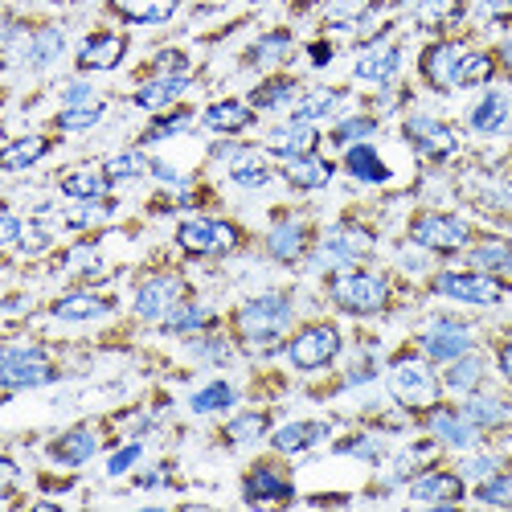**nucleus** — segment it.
<instances>
[{
    "mask_svg": "<svg viewBox=\"0 0 512 512\" xmlns=\"http://www.w3.org/2000/svg\"><path fill=\"white\" fill-rule=\"evenodd\" d=\"M332 300H336V308H345L353 316H369V312L386 308L390 283L381 275H369V271H349V275L332 279Z\"/></svg>",
    "mask_w": 512,
    "mask_h": 512,
    "instance_id": "f257e3e1",
    "label": "nucleus"
},
{
    "mask_svg": "<svg viewBox=\"0 0 512 512\" xmlns=\"http://www.w3.org/2000/svg\"><path fill=\"white\" fill-rule=\"evenodd\" d=\"M291 324V304L283 295H263V300H250L238 312V332L250 345H271V340Z\"/></svg>",
    "mask_w": 512,
    "mask_h": 512,
    "instance_id": "f03ea898",
    "label": "nucleus"
},
{
    "mask_svg": "<svg viewBox=\"0 0 512 512\" xmlns=\"http://www.w3.org/2000/svg\"><path fill=\"white\" fill-rule=\"evenodd\" d=\"M340 353V332L332 324H308L304 332L291 336L287 357L295 369H324Z\"/></svg>",
    "mask_w": 512,
    "mask_h": 512,
    "instance_id": "7ed1b4c3",
    "label": "nucleus"
},
{
    "mask_svg": "<svg viewBox=\"0 0 512 512\" xmlns=\"http://www.w3.org/2000/svg\"><path fill=\"white\" fill-rule=\"evenodd\" d=\"M410 238L422 246V250H439V254H451L459 246H467L472 230H467L459 218H447V213H422L410 226Z\"/></svg>",
    "mask_w": 512,
    "mask_h": 512,
    "instance_id": "20e7f679",
    "label": "nucleus"
},
{
    "mask_svg": "<svg viewBox=\"0 0 512 512\" xmlns=\"http://www.w3.org/2000/svg\"><path fill=\"white\" fill-rule=\"evenodd\" d=\"M390 390L402 406H435L439 398V381L422 361H398L390 373Z\"/></svg>",
    "mask_w": 512,
    "mask_h": 512,
    "instance_id": "39448f33",
    "label": "nucleus"
},
{
    "mask_svg": "<svg viewBox=\"0 0 512 512\" xmlns=\"http://www.w3.org/2000/svg\"><path fill=\"white\" fill-rule=\"evenodd\" d=\"M177 242L189 254H226L238 246V230L230 222H218V218H189L177 230Z\"/></svg>",
    "mask_w": 512,
    "mask_h": 512,
    "instance_id": "423d86ee",
    "label": "nucleus"
},
{
    "mask_svg": "<svg viewBox=\"0 0 512 512\" xmlns=\"http://www.w3.org/2000/svg\"><path fill=\"white\" fill-rule=\"evenodd\" d=\"M0 381L9 390L46 386V381H54V365L46 361L41 349H5V357H0Z\"/></svg>",
    "mask_w": 512,
    "mask_h": 512,
    "instance_id": "0eeeda50",
    "label": "nucleus"
},
{
    "mask_svg": "<svg viewBox=\"0 0 512 512\" xmlns=\"http://www.w3.org/2000/svg\"><path fill=\"white\" fill-rule=\"evenodd\" d=\"M181 295H185V283L177 275H156L136 291V316H144V320L173 316L177 304H181Z\"/></svg>",
    "mask_w": 512,
    "mask_h": 512,
    "instance_id": "6e6552de",
    "label": "nucleus"
},
{
    "mask_svg": "<svg viewBox=\"0 0 512 512\" xmlns=\"http://www.w3.org/2000/svg\"><path fill=\"white\" fill-rule=\"evenodd\" d=\"M406 140H410L422 156H431V160H447V156L459 148V140H455L451 127L439 123V119H431V115H410V119H406Z\"/></svg>",
    "mask_w": 512,
    "mask_h": 512,
    "instance_id": "1a4fd4ad",
    "label": "nucleus"
},
{
    "mask_svg": "<svg viewBox=\"0 0 512 512\" xmlns=\"http://www.w3.org/2000/svg\"><path fill=\"white\" fill-rule=\"evenodd\" d=\"M435 291L439 295H451V300H463V304H500V283L492 275H463V271H447L435 279Z\"/></svg>",
    "mask_w": 512,
    "mask_h": 512,
    "instance_id": "9d476101",
    "label": "nucleus"
},
{
    "mask_svg": "<svg viewBox=\"0 0 512 512\" xmlns=\"http://www.w3.org/2000/svg\"><path fill=\"white\" fill-rule=\"evenodd\" d=\"M467 58V46H459V41H439V46H431L422 54V74L431 87L439 91H451L455 78H459V66Z\"/></svg>",
    "mask_w": 512,
    "mask_h": 512,
    "instance_id": "9b49d317",
    "label": "nucleus"
},
{
    "mask_svg": "<svg viewBox=\"0 0 512 512\" xmlns=\"http://www.w3.org/2000/svg\"><path fill=\"white\" fill-rule=\"evenodd\" d=\"M467 349H472V332H467L463 324H451V320H439L431 332L422 336V353L431 361H455Z\"/></svg>",
    "mask_w": 512,
    "mask_h": 512,
    "instance_id": "f8f14e48",
    "label": "nucleus"
},
{
    "mask_svg": "<svg viewBox=\"0 0 512 512\" xmlns=\"http://www.w3.org/2000/svg\"><path fill=\"white\" fill-rule=\"evenodd\" d=\"M267 148L283 160H295V156H308L316 148V127L304 123V119H291L283 127H275V132L267 136Z\"/></svg>",
    "mask_w": 512,
    "mask_h": 512,
    "instance_id": "ddd939ff",
    "label": "nucleus"
},
{
    "mask_svg": "<svg viewBox=\"0 0 512 512\" xmlns=\"http://www.w3.org/2000/svg\"><path fill=\"white\" fill-rule=\"evenodd\" d=\"M373 246V234L361 230V226H336L324 242V259L328 263H357L361 254H369Z\"/></svg>",
    "mask_w": 512,
    "mask_h": 512,
    "instance_id": "4468645a",
    "label": "nucleus"
},
{
    "mask_svg": "<svg viewBox=\"0 0 512 512\" xmlns=\"http://www.w3.org/2000/svg\"><path fill=\"white\" fill-rule=\"evenodd\" d=\"M398 62H402L398 46H390V41H373V46L357 58V78H365V82H390L398 74Z\"/></svg>",
    "mask_w": 512,
    "mask_h": 512,
    "instance_id": "2eb2a0df",
    "label": "nucleus"
},
{
    "mask_svg": "<svg viewBox=\"0 0 512 512\" xmlns=\"http://www.w3.org/2000/svg\"><path fill=\"white\" fill-rule=\"evenodd\" d=\"M431 431L447 447H472L476 443V422L467 418L463 410H435L431 414Z\"/></svg>",
    "mask_w": 512,
    "mask_h": 512,
    "instance_id": "dca6fc26",
    "label": "nucleus"
},
{
    "mask_svg": "<svg viewBox=\"0 0 512 512\" xmlns=\"http://www.w3.org/2000/svg\"><path fill=\"white\" fill-rule=\"evenodd\" d=\"M410 496L414 500H426V504H451L463 496V480L451 476V472H426L410 484Z\"/></svg>",
    "mask_w": 512,
    "mask_h": 512,
    "instance_id": "f3484780",
    "label": "nucleus"
},
{
    "mask_svg": "<svg viewBox=\"0 0 512 512\" xmlns=\"http://www.w3.org/2000/svg\"><path fill=\"white\" fill-rule=\"evenodd\" d=\"M119 62H123V37H115V33H99L78 50L82 70H115Z\"/></svg>",
    "mask_w": 512,
    "mask_h": 512,
    "instance_id": "a211bd4d",
    "label": "nucleus"
},
{
    "mask_svg": "<svg viewBox=\"0 0 512 512\" xmlns=\"http://www.w3.org/2000/svg\"><path fill=\"white\" fill-rule=\"evenodd\" d=\"M185 87H189V78H185V74H160V78L144 82V87L136 91V103H140L144 111H160V107H168L173 99H181Z\"/></svg>",
    "mask_w": 512,
    "mask_h": 512,
    "instance_id": "6ab92c4d",
    "label": "nucleus"
},
{
    "mask_svg": "<svg viewBox=\"0 0 512 512\" xmlns=\"http://www.w3.org/2000/svg\"><path fill=\"white\" fill-rule=\"evenodd\" d=\"M95 451H99V439L87 431V426H78V431H70V435H62V439L50 443V459H58V463H66V467L87 463Z\"/></svg>",
    "mask_w": 512,
    "mask_h": 512,
    "instance_id": "aec40b11",
    "label": "nucleus"
},
{
    "mask_svg": "<svg viewBox=\"0 0 512 512\" xmlns=\"http://www.w3.org/2000/svg\"><path fill=\"white\" fill-rule=\"evenodd\" d=\"M287 181H291L295 189H324V185L332 181V164L320 160L316 152L295 156V160H287Z\"/></svg>",
    "mask_w": 512,
    "mask_h": 512,
    "instance_id": "412c9836",
    "label": "nucleus"
},
{
    "mask_svg": "<svg viewBox=\"0 0 512 512\" xmlns=\"http://www.w3.org/2000/svg\"><path fill=\"white\" fill-rule=\"evenodd\" d=\"M111 9L136 25H160L177 13V0H111Z\"/></svg>",
    "mask_w": 512,
    "mask_h": 512,
    "instance_id": "4be33fe9",
    "label": "nucleus"
},
{
    "mask_svg": "<svg viewBox=\"0 0 512 512\" xmlns=\"http://www.w3.org/2000/svg\"><path fill=\"white\" fill-rule=\"evenodd\" d=\"M246 500L250 504H271V500H291V484L271 472V467H254L246 476Z\"/></svg>",
    "mask_w": 512,
    "mask_h": 512,
    "instance_id": "5701e85b",
    "label": "nucleus"
},
{
    "mask_svg": "<svg viewBox=\"0 0 512 512\" xmlns=\"http://www.w3.org/2000/svg\"><path fill=\"white\" fill-rule=\"evenodd\" d=\"M304 242H308V230L300 226V222H279L275 230H271V238H267V250L275 254L279 263H295L304 254Z\"/></svg>",
    "mask_w": 512,
    "mask_h": 512,
    "instance_id": "b1692460",
    "label": "nucleus"
},
{
    "mask_svg": "<svg viewBox=\"0 0 512 512\" xmlns=\"http://www.w3.org/2000/svg\"><path fill=\"white\" fill-rule=\"evenodd\" d=\"M250 123H254V111L246 103H238V99L213 103L205 111V127H209V132H242V127H250Z\"/></svg>",
    "mask_w": 512,
    "mask_h": 512,
    "instance_id": "393cba45",
    "label": "nucleus"
},
{
    "mask_svg": "<svg viewBox=\"0 0 512 512\" xmlns=\"http://www.w3.org/2000/svg\"><path fill=\"white\" fill-rule=\"evenodd\" d=\"M508 123H512V103L504 95H484L480 107L472 111V127H476V132H484V136L504 132Z\"/></svg>",
    "mask_w": 512,
    "mask_h": 512,
    "instance_id": "a878e982",
    "label": "nucleus"
},
{
    "mask_svg": "<svg viewBox=\"0 0 512 512\" xmlns=\"http://www.w3.org/2000/svg\"><path fill=\"white\" fill-rule=\"evenodd\" d=\"M107 173L103 168H78V173H66L62 177V193L74 197V201H99L107 193Z\"/></svg>",
    "mask_w": 512,
    "mask_h": 512,
    "instance_id": "bb28decb",
    "label": "nucleus"
},
{
    "mask_svg": "<svg viewBox=\"0 0 512 512\" xmlns=\"http://www.w3.org/2000/svg\"><path fill=\"white\" fill-rule=\"evenodd\" d=\"M345 168L357 177V181H369V185H381V181H390V168L381 164V156L369 148V144H353L349 156H345Z\"/></svg>",
    "mask_w": 512,
    "mask_h": 512,
    "instance_id": "cd10ccee",
    "label": "nucleus"
},
{
    "mask_svg": "<svg viewBox=\"0 0 512 512\" xmlns=\"http://www.w3.org/2000/svg\"><path fill=\"white\" fill-rule=\"evenodd\" d=\"M328 431L320 422H291V426H283V431H275V451H283V455H295V451H308L316 439H324Z\"/></svg>",
    "mask_w": 512,
    "mask_h": 512,
    "instance_id": "c85d7f7f",
    "label": "nucleus"
},
{
    "mask_svg": "<svg viewBox=\"0 0 512 512\" xmlns=\"http://www.w3.org/2000/svg\"><path fill=\"white\" fill-rule=\"evenodd\" d=\"M230 177H234V185H242V189H263L267 181H271V168L263 164V156H254V152H238L234 156V164H230Z\"/></svg>",
    "mask_w": 512,
    "mask_h": 512,
    "instance_id": "c756f323",
    "label": "nucleus"
},
{
    "mask_svg": "<svg viewBox=\"0 0 512 512\" xmlns=\"http://www.w3.org/2000/svg\"><path fill=\"white\" fill-rule=\"evenodd\" d=\"M107 312H111V304L99 300V295H66V300L54 304V316L58 320H99Z\"/></svg>",
    "mask_w": 512,
    "mask_h": 512,
    "instance_id": "7c9ffc66",
    "label": "nucleus"
},
{
    "mask_svg": "<svg viewBox=\"0 0 512 512\" xmlns=\"http://www.w3.org/2000/svg\"><path fill=\"white\" fill-rule=\"evenodd\" d=\"M472 263H476L480 271H492V275H508V271H512V246H508V242H500V238H492V242H480V246L472 250Z\"/></svg>",
    "mask_w": 512,
    "mask_h": 512,
    "instance_id": "2f4dec72",
    "label": "nucleus"
},
{
    "mask_svg": "<svg viewBox=\"0 0 512 512\" xmlns=\"http://www.w3.org/2000/svg\"><path fill=\"white\" fill-rule=\"evenodd\" d=\"M50 152V144L41 140V136H25V140H13L9 148H5V156H0V164L9 168V173H17V168H29L33 160H41Z\"/></svg>",
    "mask_w": 512,
    "mask_h": 512,
    "instance_id": "473e14b6",
    "label": "nucleus"
},
{
    "mask_svg": "<svg viewBox=\"0 0 512 512\" xmlns=\"http://www.w3.org/2000/svg\"><path fill=\"white\" fill-rule=\"evenodd\" d=\"M480 377H484V365L476 361V357H455V365L447 369V390H459V394H472L476 386H480Z\"/></svg>",
    "mask_w": 512,
    "mask_h": 512,
    "instance_id": "72a5a7b5",
    "label": "nucleus"
},
{
    "mask_svg": "<svg viewBox=\"0 0 512 512\" xmlns=\"http://www.w3.org/2000/svg\"><path fill=\"white\" fill-rule=\"evenodd\" d=\"M336 103H340V91H328V87L308 91L300 103H295V115H291V119H304V123L324 119V115H332V111H336Z\"/></svg>",
    "mask_w": 512,
    "mask_h": 512,
    "instance_id": "f704fd0d",
    "label": "nucleus"
},
{
    "mask_svg": "<svg viewBox=\"0 0 512 512\" xmlns=\"http://www.w3.org/2000/svg\"><path fill=\"white\" fill-rule=\"evenodd\" d=\"M62 46H66V37H62L58 29H41V33H33V41H29V62H33V66H50V62L62 54Z\"/></svg>",
    "mask_w": 512,
    "mask_h": 512,
    "instance_id": "c9c22d12",
    "label": "nucleus"
},
{
    "mask_svg": "<svg viewBox=\"0 0 512 512\" xmlns=\"http://www.w3.org/2000/svg\"><path fill=\"white\" fill-rule=\"evenodd\" d=\"M463 414L472 418L476 426H500V422L508 418V406H504V402H496V398H467Z\"/></svg>",
    "mask_w": 512,
    "mask_h": 512,
    "instance_id": "e433bc0d",
    "label": "nucleus"
},
{
    "mask_svg": "<svg viewBox=\"0 0 512 512\" xmlns=\"http://www.w3.org/2000/svg\"><path fill=\"white\" fill-rule=\"evenodd\" d=\"M226 406H234V390L226 386V381H213V386H205L201 394H193L197 414H213V410H226Z\"/></svg>",
    "mask_w": 512,
    "mask_h": 512,
    "instance_id": "4c0bfd02",
    "label": "nucleus"
},
{
    "mask_svg": "<svg viewBox=\"0 0 512 512\" xmlns=\"http://www.w3.org/2000/svg\"><path fill=\"white\" fill-rule=\"evenodd\" d=\"M103 119V107L99 103H87V107H66L58 115V127L62 132H87V127H95Z\"/></svg>",
    "mask_w": 512,
    "mask_h": 512,
    "instance_id": "58836bf2",
    "label": "nucleus"
},
{
    "mask_svg": "<svg viewBox=\"0 0 512 512\" xmlns=\"http://www.w3.org/2000/svg\"><path fill=\"white\" fill-rule=\"evenodd\" d=\"M267 431V414H242L226 426V439L230 443H250V439H263Z\"/></svg>",
    "mask_w": 512,
    "mask_h": 512,
    "instance_id": "ea45409f",
    "label": "nucleus"
},
{
    "mask_svg": "<svg viewBox=\"0 0 512 512\" xmlns=\"http://www.w3.org/2000/svg\"><path fill=\"white\" fill-rule=\"evenodd\" d=\"M484 78H492V58L467 50V58H463V66H459V78H455V87H476V82H484Z\"/></svg>",
    "mask_w": 512,
    "mask_h": 512,
    "instance_id": "a19ab883",
    "label": "nucleus"
},
{
    "mask_svg": "<svg viewBox=\"0 0 512 512\" xmlns=\"http://www.w3.org/2000/svg\"><path fill=\"white\" fill-rule=\"evenodd\" d=\"M144 156L140 152H119V156H111L107 164H103V173L111 177V181H127V177H140L144 173Z\"/></svg>",
    "mask_w": 512,
    "mask_h": 512,
    "instance_id": "79ce46f5",
    "label": "nucleus"
},
{
    "mask_svg": "<svg viewBox=\"0 0 512 512\" xmlns=\"http://www.w3.org/2000/svg\"><path fill=\"white\" fill-rule=\"evenodd\" d=\"M291 95H295V82H291V78H275V82H263V87L254 91V99H250V103L267 111V107H279V103H287Z\"/></svg>",
    "mask_w": 512,
    "mask_h": 512,
    "instance_id": "37998d69",
    "label": "nucleus"
},
{
    "mask_svg": "<svg viewBox=\"0 0 512 512\" xmlns=\"http://www.w3.org/2000/svg\"><path fill=\"white\" fill-rule=\"evenodd\" d=\"M209 324V312L205 308H181V312H173L164 320V328L168 332H193V328H205Z\"/></svg>",
    "mask_w": 512,
    "mask_h": 512,
    "instance_id": "c03bdc74",
    "label": "nucleus"
},
{
    "mask_svg": "<svg viewBox=\"0 0 512 512\" xmlns=\"http://www.w3.org/2000/svg\"><path fill=\"white\" fill-rule=\"evenodd\" d=\"M480 500H484V504L512 508V476H492L488 484H480Z\"/></svg>",
    "mask_w": 512,
    "mask_h": 512,
    "instance_id": "a18cd8bd",
    "label": "nucleus"
},
{
    "mask_svg": "<svg viewBox=\"0 0 512 512\" xmlns=\"http://www.w3.org/2000/svg\"><path fill=\"white\" fill-rule=\"evenodd\" d=\"M365 136H373V119H349V123H340L336 132H332V140H336V144L365 140Z\"/></svg>",
    "mask_w": 512,
    "mask_h": 512,
    "instance_id": "49530a36",
    "label": "nucleus"
},
{
    "mask_svg": "<svg viewBox=\"0 0 512 512\" xmlns=\"http://www.w3.org/2000/svg\"><path fill=\"white\" fill-rule=\"evenodd\" d=\"M287 33H271V37H263L259 41V50H254V62H275V58H283V50H287Z\"/></svg>",
    "mask_w": 512,
    "mask_h": 512,
    "instance_id": "de8ad7c7",
    "label": "nucleus"
},
{
    "mask_svg": "<svg viewBox=\"0 0 512 512\" xmlns=\"http://www.w3.org/2000/svg\"><path fill=\"white\" fill-rule=\"evenodd\" d=\"M193 123V115L189 111H177V115H168V119H160L152 132H148V140H160V136H173V132H185V127Z\"/></svg>",
    "mask_w": 512,
    "mask_h": 512,
    "instance_id": "09e8293b",
    "label": "nucleus"
},
{
    "mask_svg": "<svg viewBox=\"0 0 512 512\" xmlns=\"http://www.w3.org/2000/svg\"><path fill=\"white\" fill-rule=\"evenodd\" d=\"M0 242L5 246H17L21 242V222H17V213H0Z\"/></svg>",
    "mask_w": 512,
    "mask_h": 512,
    "instance_id": "8fccbe9b",
    "label": "nucleus"
},
{
    "mask_svg": "<svg viewBox=\"0 0 512 512\" xmlns=\"http://www.w3.org/2000/svg\"><path fill=\"white\" fill-rule=\"evenodd\" d=\"M136 459H140V447L132 443V447H123V451H119V455L107 463V472H111V476H123V472H127V467H132Z\"/></svg>",
    "mask_w": 512,
    "mask_h": 512,
    "instance_id": "3c124183",
    "label": "nucleus"
},
{
    "mask_svg": "<svg viewBox=\"0 0 512 512\" xmlns=\"http://www.w3.org/2000/svg\"><path fill=\"white\" fill-rule=\"evenodd\" d=\"M91 103V87L87 82H74V87L66 91V107H87Z\"/></svg>",
    "mask_w": 512,
    "mask_h": 512,
    "instance_id": "603ef678",
    "label": "nucleus"
},
{
    "mask_svg": "<svg viewBox=\"0 0 512 512\" xmlns=\"http://www.w3.org/2000/svg\"><path fill=\"white\" fill-rule=\"evenodd\" d=\"M496 472V459H472L463 463V476H492Z\"/></svg>",
    "mask_w": 512,
    "mask_h": 512,
    "instance_id": "864d4df0",
    "label": "nucleus"
},
{
    "mask_svg": "<svg viewBox=\"0 0 512 512\" xmlns=\"http://www.w3.org/2000/svg\"><path fill=\"white\" fill-rule=\"evenodd\" d=\"M156 66H160V70H173V74H185V58H181L177 50H168V54H160V58H156Z\"/></svg>",
    "mask_w": 512,
    "mask_h": 512,
    "instance_id": "5fc2aeb1",
    "label": "nucleus"
},
{
    "mask_svg": "<svg viewBox=\"0 0 512 512\" xmlns=\"http://www.w3.org/2000/svg\"><path fill=\"white\" fill-rule=\"evenodd\" d=\"M340 451H349V455H365V459H377V447L369 439H357V443H345Z\"/></svg>",
    "mask_w": 512,
    "mask_h": 512,
    "instance_id": "6e6d98bb",
    "label": "nucleus"
},
{
    "mask_svg": "<svg viewBox=\"0 0 512 512\" xmlns=\"http://www.w3.org/2000/svg\"><path fill=\"white\" fill-rule=\"evenodd\" d=\"M500 373L508 377V386H512V345H504V349H500Z\"/></svg>",
    "mask_w": 512,
    "mask_h": 512,
    "instance_id": "4d7b16f0",
    "label": "nucleus"
},
{
    "mask_svg": "<svg viewBox=\"0 0 512 512\" xmlns=\"http://www.w3.org/2000/svg\"><path fill=\"white\" fill-rule=\"evenodd\" d=\"M0 476H5V484H17V467H13V459L0 463Z\"/></svg>",
    "mask_w": 512,
    "mask_h": 512,
    "instance_id": "13d9d810",
    "label": "nucleus"
},
{
    "mask_svg": "<svg viewBox=\"0 0 512 512\" xmlns=\"http://www.w3.org/2000/svg\"><path fill=\"white\" fill-rule=\"evenodd\" d=\"M312 58H316V62H320V66H324V62H328V58H332V50H328V46H316V50H312Z\"/></svg>",
    "mask_w": 512,
    "mask_h": 512,
    "instance_id": "bf43d9fd",
    "label": "nucleus"
},
{
    "mask_svg": "<svg viewBox=\"0 0 512 512\" xmlns=\"http://www.w3.org/2000/svg\"><path fill=\"white\" fill-rule=\"evenodd\" d=\"M500 58H504V62H508V66H512V41H508V46H504V50H500Z\"/></svg>",
    "mask_w": 512,
    "mask_h": 512,
    "instance_id": "052dcab7",
    "label": "nucleus"
}]
</instances>
